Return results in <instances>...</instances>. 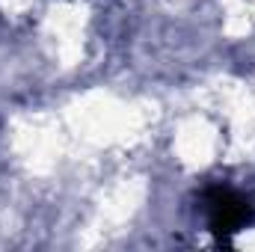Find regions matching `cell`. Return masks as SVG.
<instances>
[{
	"instance_id": "cell-1",
	"label": "cell",
	"mask_w": 255,
	"mask_h": 252,
	"mask_svg": "<svg viewBox=\"0 0 255 252\" xmlns=\"http://www.w3.org/2000/svg\"><path fill=\"white\" fill-rule=\"evenodd\" d=\"M208 202V217H211V229L226 238L238 229H244L250 220H253V211H250V202L244 196H238L235 190H226V187H214L208 190L205 196Z\"/></svg>"
}]
</instances>
